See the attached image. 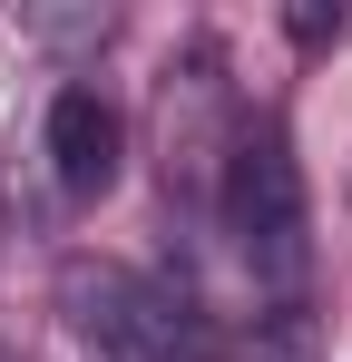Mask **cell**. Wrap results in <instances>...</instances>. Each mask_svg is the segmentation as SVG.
Returning <instances> with one entry per match:
<instances>
[{"label":"cell","mask_w":352,"mask_h":362,"mask_svg":"<svg viewBox=\"0 0 352 362\" xmlns=\"http://www.w3.org/2000/svg\"><path fill=\"white\" fill-rule=\"evenodd\" d=\"M245 362H333V353H323L313 303H293V313H254V343H245Z\"/></svg>","instance_id":"277c9868"},{"label":"cell","mask_w":352,"mask_h":362,"mask_svg":"<svg viewBox=\"0 0 352 362\" xmlns=\"http://www.w3.org/2000/svg\"><path fill=\"white\" fill-rule=\"evenodd\" d=\"M69 313H78L98 362H216L196 303L176 284H157V274H127V264H78L69 274Z\"/></svg>","instance_id":"7a4b0ae2"},{"label":"cell","mask_w":352,"mask_h":362,"mask_svg":"<svg viewBox=\"0 0 352 362\" xmlns=\"http://www.w3.org/2000/svg\"><path fill=\"white\" fill-rule=\"evenodd\" d=\"M216 226H225L235 264L264 313H293L313 284V206H303V167H293L284 127L245 118L225 137V167H216Z\"/></svg>","instance_id":"6da1fadb"},{"label":"cell","mask_w":352,"mask_h":362,"mask_svg":"<svg viewBox=\"0 0 352 362\" xmlns=\"http://www.w3.org/2000/svg\"><path fill=\"white\" fill-rule=\"evenodd\" d=\"M49 167L69 196H98L117 177V108L98 88H59L49 98Z\"/></svg>","instance_id":"3957f363"}]
</instances>
